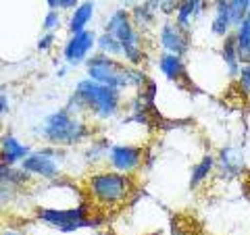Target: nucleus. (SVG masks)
Here are the masks:
<instances>
[{"mask_svg": "<svg viewBox=\"0 0 250 235\" xmlns=\"http://www.w3.org/2000/svg\"><path fill=\"white\" fill-rule=\"evenodd\" d=\"M250 11V0H229V13H231V23L236 29Z\"/></svg>", "mask_w": 250, "mask_h": 235, "instance_id": "nucleus-24", "label": "nucleus"}, {"mask_svg": "<svg viewBox=\"0 0 250 235\" xmlns=\"http://www.w3.org/2000/svg\"><path fill=\"white\" fill-rule=\"evenodd\" d=\"M221 60H223V67H225V73H228V77H231V79H236V75L240 71L242 62L238 59V48H236V38H233V31L221 40Z\"/></svg>", "mask_w": 250, "mask_h": 235, "instance_id": "nucleus-19", "label": "nucleus"}, {"mask_svg": "<svg viewBox=\"0 0 250 235\" xmlns=\"http://www.w3.org/2000/svg\"><path fill=\"white\" fill-rule=\"evenodd\" d=\"M129 17L140 34H148L159 23V0H142V2L129 6Z\"/></svg>", "mask_w": 250, "mask_h": 235, "instance_id": "nucleus-13", "label": "nucleus"}, {"mask_svg": "<svg viewBox=\"0 0 250 235\" xmlns=\"http://www.w3.org/2000/svg\"><path fill=\"white\" fill-rule=\"evenodd\" d=\"M111 142L106 137H96V139H90L88 142V148L82 152V158L85 160V164H92L96 167L100 162H106V156H108V150H111Z\"/></svg>", "mask_w": 250, "mask_h": 235, "instance_id": "nucleus-20", "label": "nucleus"}, {"mask_svg": "<svg viewBox=\"0 0 250 235\" xmlns=\"http://www.w3.org/2000/svg\"><path fill=\"white\" fill-rule=\"evenodd\" d=\"M169 235H192L188 229H184L182 225H177L175 221H173V227H171V231H169Z\"/></svg>", "mask_w": 250, "mask_h": 235, "instance_id": "nucleus-32", "label": "nucleus"}, {"mask_svg": "<svg viewBox=\"0 0 250 235\" xmlns=\"http://www.w3.org/2000/svg\"><path fill=\"white\" fill-rule=\"evenodd\" d=\"M82 0H59V11H69L71 13Z\"/></svg>", "mask_w": 250, "mask_h": 235, "instance_id": "nucleus-30", "label": "nucleus"}, {"mask_svg": "<svg viewBox=\"0 0 250 235\" xmlns=\"http://www.w3.org/2000/svg\"><path fill=\"white\" fill-rule=\"evenodd\" d=\"M123 2L127 4V6H134V4H138V2H142V0H123Z\"/></svg>", "mask_w": 250, "mask_h": 235, "instance_id": "nucleus-36", "label": "nucleus"}, {"mask_svg": "<svg viewBox=\"0 0 250 235\" xmlns=\"http://www.w3.org/2000/svg\"><path fill=\"white\" fill-rule=\"evenodd\" d=\"M94 15H96V4H94V0H82L67 19L69 34H77V31L90 29V23L94 21Z\"/></svg>", "mask_w": 250, "mask_h": 235, "instance_id": "nucleus-17", "label": "nucleus"}, {"mask_svg": "<svg viewBox=\"0 0 250 235\" xmlns=\"http://www.w3.org/2000/svg\"><path fill=\"white\" fill-rule=\"evenodd\" d=\"M242 169H244V158L236 146H223L219 150V156H215V173L225 181L236 179Z\"/></svg>", "mask_w": 250, "mask_h": 235, "instance_id": "nucleus-12", "label": "nucleus"}, {"mask_svg": "<svg viewBox=\"0 0 250 235\" xmlns=\"http://www.w3.org/2000/svg\"><path fill=\"white\" fill-rule=\"evenodd\" d=\"M136 190L134 175H123L113 169H96L85 175L83 192L92 206L113 210L123 206Z\"/></svg>", "mask_w": 250, "mask_h": 235, "instance_id": "nucleus-3", "label": "nucleus"}, {"mask_svg": "<svg viewBox=\"0 0 250 235\" xmlns=\"http://www.w3.org/2000/svg\"><path fill=\"white\" fill-rule=\"evenodd\" d=\"M233 38H236V48H238V59L242 65L250 62V11L244 17V21L233 29Z\"/></svg>", "mask_w": 250, "mask_h": 235, "instance_id": "nucleus-21", "label": "nucleus"}, {"mask_svg": "<svg viewBox=\"0 0 250 235\" xmlns=\"http://www.w3.org/2000/svg\"><path fill=\"white\" fill-rule=\"evenodd\" d=\"M104 34L115 36L117 40L123 46V57L131 67H144L146 65V57H148V48L144 46V36L136 29L134 21L129 17V9H117L108 15V19L104 21Z\"/></svg>", "mask_w": 250, "mask_h": 235, "instance_id": "nucleus-5", "label": "nucleus"}, {"mask_svg": "<svg viewBox=\"0 0 250 235\" xmlns=\"http://www.w3.org/2000/svg\"><path fill=\"white\" fill-rule=\"evenodd\" d=\"M65 108L69 113L88 117L92 121L108 123L123 113L125 94L98 81H92L90 77H83L75 83Z\"/></svg>", "mask_w": 250, "mask_h": 235, "instance_id": "nucleus-1", "label": "nucleus"}, {"mask_svg": "<svg viewBox=\"0 0 250 235\" xmlns=\"http://www.w3.org/2000/svg\"><path fill=\"white\" fill-rule=\"evenodd\" d=\"M146 235H156V233H146Z\"/></svg>", "mask_w": 250, "mask_h": 235, "instance_id": "nucleus-39", "label": "nucleus"}, {"mask_svg": "<svg viewBox=\"0 0 250 235\" xmlns=\"http://www.w3.org/2000/svg\"><path fill=\"white\" fill-rule=\"evenodd\" d=\"M179 2L182 0H159V15H163L165 19H173Z\"/></svg>", "mask_w": 250, "mask_h": 235, "instance_id": "nucleus-27", "label": "nucleus"}, {"mask_svg": "<svg viewBox=\"0 0 250 235\" xmlns=\"http://www.w3.org/2000/svg\"><path fill=\"white\" fill-rule=\"evenodd\" d=\"M233 31L229 0H213V19H210V34L219 40L228 38Z\"/></svg>", "mask_w": 250, "mask_h": 235, "instance_id": "nucleus-15", "label": "nucleus"}, {"mask_svg": "<svg viewBox=\"0 0 250 235\" xmlns=\"http://www.w3.org/2000/svg\"><path fill=\"white\" fill-rule=\"evenodd\" d=\"M146 148L138 144H113L106 156L108 169L123 175H136L144 167Z\"/></svg>", "mask_w": 250, "mask_h": 235, "instance_id": "nucleus-10", "label": "nucleus"}, {"mask_svg": "<svg viewBox=\"0 0 250 235\" xmlns=\"http://www.w3.org/2000/svg\"><path fill=\"white\" fill-rule=\"evenodd\" d=\"M62 25V15L61 11H48L42 19V31L46 34H57L59 27Z\"/></svg>", "mask_w": 250, "mask_h": 235, "instance_id": "nucleus-25", "label": "nucleus"}, {"mask_svg": "<svg viewBox=\"0 0 250 235\" xmlns=\"http://www.w3.org/2000/svg\"><path fill=\"white\" fill-rule=\"evenodd\" d=\"M96 52L106 54V57H113V59H121L123 57V46L115 36L104 34L103 31V34H98V38H96Z\"/></svg>", "mask_w": 250, "mask_h": 235, "instance_id": "nucleus-22", "label": "nucleus"}, {"mask_svg": "<svg viewBox=\"0 0 250 235\" xmlns=\"http://www.w3.org/2000/svg\"><path fill=\"white\" fill-rule=\"evenodd\" d=\"M156 40L163 52L182 59H186L192 50V31L179 27L173 19H163V23L156 27Z\"/></svg>", "mask_w": 250, "mask_h": 235, "instance_id": "nucleus-9", "label": "nucleus"}, {"mask_svg": "<svg viewBox=\"0 0 250 235\" xmlns=\"http://www.w3.org/2000/svg\"><path fill=\"white\" fill-rule=\"evenodd\" d=\"M96 235H117V233H113V231H106V229H100Z\"/></svg>", "mask_w": 250, "mask_h": 235, "instance_id": "nucleus-37", "label": "nucleus"}, {"mask_svg": "<svg viewBox=\"0 0 250 235\" xmlns=\"http://www.w3.org/2000/svg\"><path fill=\"white\" fill-rule=\"evenodd\" d=\"M236 85H238V90L244 94V96L250 98V62L240 67V71L236 75Z\"/></svg>", "mask_w": 250, "mask_h": 235, "instance_id": "nucleus-26", "label": "nucleus"}, {"mask_svg": "<svg viewBox=\"0 0 250 235\" xmlns=\"http://www.w3.org/2000/svg\"><path fill=\"white\" fill-rule=\"evenodd\" d=\"M23 194H25V192L19 190L17 185H13L11 181H6L4 177H0V208L13 206Z\"/></svg>", "mask_w": 250, "mask_h": 235, "instance_id": "nucleus-23", "label": "nucleus"}, {"mask_svg": "<svg viewBox=\"0 0 250 235\" xmlns=\"http://www.w3.org/2000/svg\"><path fill=\"white\" fill-rule=\"evenodd\" d=\"M31 152L29 144H23L13 131H4L0 136V156L9 167H19L21 160Z\"/></svg>", "mask_w": 250, "mask_h": 235, "instance_id": "nucleus-14", "label": "nucleus"}, {"mask_svg": "<svg viewBox=\"0 0 250 235\" xmlns=\"http://www.w3.org/2000/svg\"><path fill=\"white\" fill-rule=\"evenodd\" d=\"M92 202L83 200L69 208H52V206H36V221L42 223L59 233H75L80 229H92Z\"/></svg>", "mask_w": 250, "mask_h": 235, "instance_id": "nucleus-6", "label": "nucleus"}, {"mask_svg": "<svg viewBox=\"0 0 250 235\" xmlns=\"http://www.w3.org/2000/svg\"><path fill=\"white\" fill-rule=\"evenodd\" d=\"M46 6L48 11H59V0H46Z\"/></svg>", "mask_w": 250, "mask_h": 235, "instance_id": "nucleus-34", "label": "nucleus"}, {"mask_svg": "<svg viewBox=\"0 0 250 235\" xmlns=\"http://www.w3.org/2000/svg\"><path fill=\"white\" fill-rule=\"evenodd\" d=\"M83 69H85V77H90L92 81H98L113 90H119L121 94L138 92L148 79V73L144 71V67H131L121 59H113L100 52H94L83 62Z\"/></svg>", "mask_w": 250, "mask_h": 235, "instance_id": "nucleus-4", "label": "nucleus"}, {"mask_svg": "<svg viewBox=\"0 0 250 235\" xmlns=\"http://www.w3.org/2000/svg\"><path fill=\"white\" fill-rule=\"evenodd\" d=\"M11 111V98L6 94H0V123H2V117L9 115Z\"/></svg>", "mask_w": 250, "mask_h": 235, "instance_id": "nucleus-29", "label": "nucleus"}, {"mask_svg": "<svg viewBox=\"0 0 250 235\" xmlns=\"http://www.w3.org/2000/svg\"><path fill=\"white\" fill-rule=\"evenodd\" d=\"M207 0H182L177 6V11L173 15V21L179 27H184L188 31H192V25L196 23L207 11Z\"/></svg>", "mask_w": 250, "mask_h": 235, "instance_id": "nucleus-16", "label": "nucleus"}, {"mask_svg": "<svg viewBox=\"0 0 250 235\" xmlns=\"http://www.w3.org/2000/svg\"><path fill=\"white\" fill-rule=\"evenodd\" d=\"M0 94H2V83H0Z\"/></svg>", "mask_w": 250, "mask_h": 235, "instance_id": "nucleus-38", "label": "nucleus"}, {"mask_svg": "<svg viewBox=\"0 0 250 235\" xmlns=\"http://www.w3.org/2000/svg\"><path fill=\"white\" fill-rule=\"evenodd\" d=\"M54 44H57V34H44L40 36V40H38L36 44V48L40 50V52H50L54 48Z\"/></svg>", "mask_w": 250, "mask_h": 235, "instance_id": "nucleus-28", "label": "nucleus"}, {"mask_svg": "<svg viewBox=\"0 0 250 235\" xmlns=\"http://www.w3.org/2000/svg\"><path fill=\"white\" fill-rule=\"evenodd\" d=\"M69 160V150L54 146H40L31 150L19 167L25 171L31 179H42V181H57L65 177V162Z\"/></svg>", "mask_w": 250, "mask_h": 235, "instance_id": "nucleus-7", "label": "nucleus"}, {"mask_svg": "<svg viewBox=\"0 0 250 235\" xmlns=\"http://www.w3.org/2000/svg\"><path fill=\"white\" fill-rule=\"evenodd\" d=\"M0 235H27L23 229H17V227H4L0 229Z\"/></svg>", "mask_w": 250, "mask_h": 235, "instance_id": "nucleus-31", "label": "nucleus"}, {"mask_svg": "<svg viewBox=\"0 0 250 235\" xmlns=\"http://www.w3.org/2000/svg\"><path fill=\"white\" fill-rule=\"evenodd\" d=\"M156 67H159L163 77L169 79L171 83H177L179 88H184L188 92H200L196 88V83H194L192 75L188 71L182 57H175V54H169V52H159V57H156Z\"/></svg>", "mask_w": 250, "mask_h": 235, "instance_id": "nucleus-11", "label": "nucleus"}, {"mask_svg": "<svg viewBox=\"0 0 250 235\" xmlns=\"http://www.w3.org/2000/svg\"><path fill=\"white\" fill-rule=\"evenodd\" d=\"M67 71H69V67H67V65H65V67H61L59 71H57V77H65V75H67Z\"/></svg>", "mask_w": 250, "mask_h": 235, "instance_id": "nucleus-35", "label": "nucleus"}, {"mask_svg": "<svg viewBox=\"0 0 250 235\" xmlns=\"http://www.w3.org/2000/svg\"><path fill=\"white\" fill-rule=\"evenodd\" d=\"M96 38L98 34L94 29H83L77 34H69V38L62 44L61 57L69 69H77L96 52Z\"/></svg>", "mask_w": 250, "mask_h": 235, "instance_id": "nucleus-8", "label": "nucleus"}, {"mask_svg": "<svg viewBox=\"0 0 250 235\" xmlns=\"http://www.w3.org/2000/svg\"><path fill=\"white\" fill-rule=\"evenodd\" d=\"M31 131L46 146L65 148V150L88 144L94 136V127L88 117L69 113L65 106L48 113Z\"/></svg>", "mask_w": 250, "mask_h": 235, "instance_id": "nucleus-2", "label": "nucleus"}, {"mask_svg": "<svg viewBox=\"0 0 250 235\" xmlns=\"http://www.w3.org/2000/svg\"><path fill=\"white\" fill-rule=\"evenodd\" d=\"M9 169H11V167L2 160V156H0V177H4V175H6V171H9Z\"/></svg>", "mask_w": 250, "mask_h": 235, "instance_id": "nucleus-33", "label": "nucleus"}, {"mask_svg": "<svg viewBox=\"0 0 250 235\" xmlns=\"http://www.w3.org/2000/svg\"><path fill=\"white\" fill-rule=\"evenodd\" d=\"M213 175H215V156H213V154H205L198 162L192 164V169H190V179H188V187H190L192 192H196V190H200V187L205 185Z\"/></svg>", "mask_w": 250, "mask_h": 235, "instance_id": "nucleus-18", "label": "nucleus"}]
</instances>
